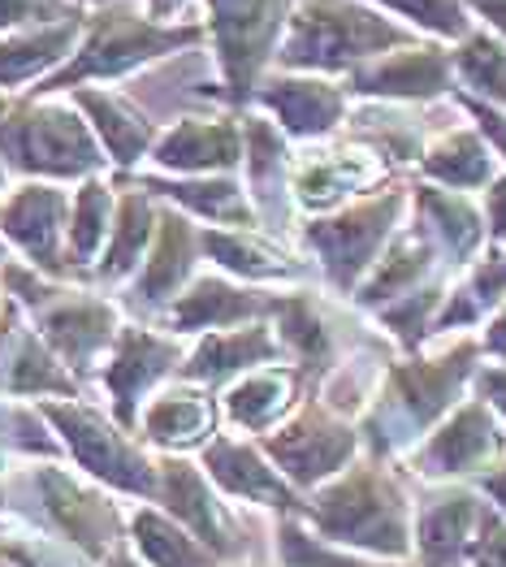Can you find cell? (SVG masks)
I'll return each mask as SVG.
<instances>
[{"label":"cell","instance_id":"6da1fadb","mask_svg":"<svg viewBox=\"0 0 506 567\" xmlns=\"http://www.w3.org/2000/svg\"><path fill=\"white\" fill-rule=\"evenodd\" d=\"M481 364H485L481 338H455L437 355L415 351V355H399L394 364H385L369 408L360 416L364 451L372 460L407 455L415 442H424L467 399V385Z\"/></svg>","mask_w":506,"mask_h":567},{"label":"cell","instance_id":"7a4b0ae2","mask_svg":"<svg viewBox=\"0 0 506 567\" xmlns=\"http://www.w3.org/2000/svg\"><path fill=\"white\" fill-rule=\"evenodd\" d=\"M199 40H208L204 22H156L143 9L104 0L100 9L87 13L70 61L27 95L40 100V95H70L74 87H113L122 79H135L138 70L156 61H169L186 48H195Z\"/></svg>","mask_w":506,"mask_h":567},{"label":"cell","instance_id":"3957f363","mask_svg":"<svg viewBox=\"0 0 506 567\" xmlns=\"http://www.w3.org/2000/svg\"><path fill=\"white\" fill-rule=\"evenodd\" d=\"M303 524L329 546L376 555L403 564L412 555V503L403 481L385 468V460H355L347 473L324 481L308 494Z\"/></svg>","mask_w":506,"mask_h":567},{"label":"cell","instance_id":"277c9868","mask_svg":"<svg viewBox=\"0 0 506 567\" xmlns=\"http://www.w3.org/2000/svg\"><path fill=\"white\" fill-rule=\"evenodd\" d=\"M420 35L369 0H299L277 44L273 70L347 79L385 52L415 44Z\"/></svg>","mask_w":506,"mask_h":567},{"label":"cell","instance_id":"5b68a950","mask_svg":"<svg viewBox=\"0 0 506 567\" xmlns=\"http://www.w3.org/2000/svg\"><path fill=\"white\" fill-rule=\"evenodd\" d=\"M4 295L27 312L35 333L52 347V355L87 381L100 373L104 355L113 351L122 330V303L87 282H52L22 260H9L4 269Z\"/></svg>","mask_w":506,"mask_h":567},{"label":"cell","instance_id":"8992f818","mask_svg":"<svg viewBox=\"0 0 506 567\" xmlns=\"http://www.w3.org/2000/svg\"><path fill=\"white\" fill-rule=\"evenodd\" d=\"M0 165L22 183L79 187L109 174L87 117L65 95H13L0 104Z\"/></svg>","mask_w":506,"mask_h":567},{"label":"cell","instance_id":"52a82bcc","mask_svg":"<svg viewBox=\"0 0 506 567\" xmlns=\"http://www.w3.org/2000/svg\"><path fill=\"white\" fill-rule=\"evenodd\" d=\"M0 489H13V494L31 498V507L18 512L13 520L27 524V528H44L52 537L79 546L100 567L117 546H126L122 507L104 494V485H95L92 476H83L74 464L31 460L18 476H4Z\"/></svg>","mask_w":506,"mask_h":567},{"label":"cell","instance_id":"ba28073f","mask_svg":"<svg viewBox=\"0 0 506 567\" xmlns=\"http://www.w3.org/2000/svg\"><path fill=\"white\" fill-rule=\"evenodd\" d=\"M35 408L56 433L61 455L79 473L135 503L156 498V455L138 433L117 425L109 408H100L92 399H40Z\"/></svg>","mask_w":506,"mask_h":567},{"label":"cell","instance_id":"9c48e42d","mask_svg":"<svg viewBox=\"0 0 506 567\" xmlns=\"http://www.w3.org/2000/svg\"><path fill=\"white\" fill-rule=\"evenodd\" d=\"M407 208H412V187L372 190L364 199H351L324 217H308L299 226V243L321 265L324 282L351 299L360 282L369 278L372 265L381 260L385 243L399 235Z\"/></svg>","mask_w":506,"mask_h":567},{"label":"cell","instance_id":"30bf717a","mask_svg":"<svg viewBox=\"0 0 506 567\" xmlns=\"http://www.w3.org/2000/svg\"><path fill=\"white\" fill-rule=\"evenodd\" d=\"M299 0H204V35L221 70V100L234 113L251 109L260 79L273 70L277 44Z\"/></svg>","mask_w":506,"mask_h":567},{"label":"cell","instance_id":"8fae6325","mask_svg":"<svg viewBox=\"0 0 506 567\" xmlns=\"http://www.w3.org/2000/svg\"><path fill=\"white\" fill-rule=\"evenodd\" d=\"M260 451L299 494H312L324 481L347 473L360 460L364 442H360V429L347 425L333 408H324L321 399H308L273 433L260 437Z\"/></svg>","mask_w":506,"mask_h":567},{"label":"cell","instance_id":"7c38bea8","mask_svg":"<svg viewBox=\"0 0 506 567\" xmlns=\"http://www.w3.org/2000/svg\"><path fill=\"white\" fill-rule=\"evenodd\" d=\"M394 178V161L369 140L303 143L290 161V199L295 213L324 217L351 199H364Z\"/></svg>","mask_w":506,"mask_h":567},{"label":"cell","instance_id":"4fadbf2b","mask_svg":"<svg viewBox=\"0 0 506 567\" xmlns=\"http://www.w3.org/2000/svg\"><path fill=\"white\" fill-rule=\"evenodd\" d=\"M190 342L178 333L161 330V326H147V321H122L113 351L104 355L100 364V385L109 394V412L117 425H126L135 433L138 412L143 403L165 385V381L178 378Z\"/></svg>","mask_w":506,"mask_h":567},{"label":"cell","instance_id":"5bb4252c","mask_svg":"<svg viewBox=\"0 0 506 567\" xmlns=\"http://www.w3.org/2000/svg\"><path fill=\"white\" fill-rule=\"evenodd\" d=\"M506 460V425L494 416V408L485 399H463L459 408L433 429L424 442H415L407 451V468L424 481H481L485 473H494Z\"/></svg>","mask_w":506,"mask_h":567},{"label":"cell","instance_id":"9a60e30c","mask_svg":"<svg viewBox=\"0 0 506 567\" xmlns=\"http://www.w3.org/2000/svg\"><path fill=\"white\" fill-rule=\"evenodd\" d=\"M70 190L61 183H18L0 195V238L35 274L52 282H74L65 265Z\"/></svg>","mask_w":506,"mask_h":567},{"label":"cell","instance_id":"2e32d148","mask_svg":"<svg viewBox=\"0 0 506 567\" xmlns=\"http://www.w3.org/2000/svg\"><path fill=\"white\" fill-rule=\"evenodd\" d=\"M199 260H204L199 226L186 213H178L174 204H161L152 247H147V256H143L135 278L122 286V308H131L135 317L161 321V312L183 295L186 286L195 282Z\"/></svg>","mask_w":506,"mask_h":567},{"label":"cell","instance_id":"e0dca14e","mask_svg":"<svg viewBox=\"0 0 506 567\" xmlns=\"http://www.w3.org/2000/svg\"><path fill=\"white\" fill-rule=\"evenodd\" d=\"M251 104H260L265 117L295 147L333 140L351 117V95L342 79L295 74V70H269L251 95Z\"/></svg>","mask_w":506,"mask_h":567},{"label":"cell","instance_id":"ac0fdd59","mask_svg":"<svg viewBox=\"0 0 506 567\" xmlns=\"http://www.w3.org/2000/svg\"><path fill=\"white\" fill-rule=\"evenodd\" d=\"M221 498L226 494L186 455H156V498H152V507H161L169 520L183 524L195 542H204L221 564H230L242 555V528H238V520Z\"/></svg>","mask_w":506,"mask_h":567},{"label":"cell","instance_id":"d6986e66","mask_svg":"<svg viewBox=\"0 0 506 567\" xmlns=\"http://www.w3.org/2000/svg\"><path fill=\"white\" fill-rule=\"evenodd\" d=\"M342 83L351 100H369V104H428L459 92L451 44L437 40H415L399 52H385L360 65L355 74H347Z\"/></svg>","mask_w":506,"mask_h":567},{"label":"cell","instance_id":"ffe728a7","mask_svg":"<svg viewBox=\"0 0 506 567\" xmlns=\"http://www.w3.org/2000/svg\"><path fill=\"white\" fill-rule=\"evenodd\" d=\"M281 299L273 286H247L234 282L226 274H195V282L161 312V330L178 333V338H199L213 330H238L251 321H269Z\"/></svg>","mask_w":506,"mask_h":567},{"label":"cell","instance_id":"44dd1931","mask_svg":"<svg viewBox=\"0 0 506 567\" xmlns=\"http://www.w3.org/2000/svg\"><path fill=\"white\" fill-rule=\"evenodd\" d=\"M199 468L204 476L238 503L251 507H269L277 516H299L308 512V498L273 468V460L260 451V442L238 437V433H217L204 451H199Z\"/></svg>","mask_w":506,"mask_h":567},{"label":"cell","instance_id":"7402d4cb","mask_svg":"<svg viewBox=\"0 0 506 567\" xmlns=\"http://www.w3.org/2000/svg\"><path fill=\"white\" fill-rule=\"evenodd\" d=\"M0 394L40 403V399H83V381L74 378L35 333L27 312L4 295L0 303Z\"/></svg>","mask_w":506,"mask_h":567},{"label":"cell","instance_id":"603a6c76","mask_svg":"<svg viewBox=\"0 0 506 567\" xmlns=\"http://www.w3.org/2000/svg\"><path fill=\"white\" fill-rule=\"evenodd\" d=\"M169 178L238 174L242 169V113H190L156 135L147 156Z\"/></svg>","mask_w":506,"mask_h":567},{"label":"cell","instance_id":"cb8c5ba5","mask_svg":"<svg viewBox=\"0 0 506 567\" xmlns=\"http://www.w3.org/2000/svg\"><path fill=\"white\" fill-rule=\"evenodd\" d=\"M217 421H221V399L208 385L174 378L143 403L135 433L161 455H190L217 437Z\"/></svg>","mask_w":506,"mask_h":567},{"label":"cell","instance_id":"d4e9b609","mask_svg":"<svg viewBox=\"0 0 506 567\" xmlns=\"http://www.w3.org/2000/svg\"><path fill=\"white\" fill-rule=\"evenodd\" d=\"M412 221L433 243L442 269L451 278H459L463 269H472L481 260V251L489 247V230H485V213L472 195L463 190L433 187V183H415L412 187Z\"/></svg>","mask_w":506,"mask_h":567},{"label":"cell","instance_id":"484cf974","mask_svg":"<svg viewBox=\"0 0 506 567\" xmlns=\"http://www.w3.org/2000/svg\"><path fill=\"white\" fill-rule=\"evenodd\" d=\"M489 503L472 485H437L424 507L415 512L412 550L415 567H463L472 555V542L481 533Z\"/></svg>","mask_w":506,"mask_h":567},{"label":"cell","instance_id":"4316f807","mask_svg":"<svg viewBox=\"0 0 506 567\" xmlns=\"http://www.w3.org/2000/svg\"><path fill=\"white\" fill-rule=\"evenodd\" d=\"M290 161L295 143L277 131L269 117L242 113V187L251 195L260 226L269 235H281L295 226V199H290Z\"/></svg>","mask_w":506,"mask_h":567},{"label":"cell","instance_id":"83f0119b","mask_svg":"<svg viewBox=\"0 0 506 567\" xmlns=\"http://www.w3.org/2000/svg\"><path fill=\"white\" fill-rule=\"evenodd\" d=\"M265 364H286V351L277 342L273 321H251V326H238V330L199 333L190 342V351H186L178 378L208 385L217 394L230 381L247 378V373H256Z\"/></svg>","mask_w":506,"mask_h":567},{"label":"cell","instance_id":"f1b7e54d","mask_svg":"<svg viewBox=\"0 0 506 567\" xmlns=\"http://www.w3.org/2000/svg\"><path fill=\"white\" fill-rule=\"evenodd\" d=\"M92 126L95 143L113 174H138V165L152 156L161 126L138 109L135 100L117 87H74L65 95Z\"/></svg>","mask_w":506,"mask_h":567},{"label":"cell","instance_id":"f546056e","mask_svg":"<svg viewBox=\"0 0 506 567\" xmlns=\"http://www.w3.org/2000/svg\"><path fill=\"white\" fill-rule=\"evenodd\" d=\"M152 199L174 204L190 221L221 226V230H265L251 195L238 174H204V178H169V174H122Z\"/></svg>","mask_w":506,"mask_h":567},{"label":"cell","instance_id":"4dcf8cb0","mask_svg":"<svg viewBox=\"0 0 506 567\" xmlns=\"http://www.w3.org/2000/svg\"><path fill=\"white\" fill-rule=\"evenodd\" d=\"M204 260L217 265L234 282L247 286H295L308 278V265L299 260L295 247H286L269 230H221V226H199Z\"/></svg>","mask_w":506,"mask_h":567},{"label":"cell","instance_id":"1f68e13d","mask_svg":"<svg viewBox=\"0 0 506 567\" xmlns=\"http://www.w3.org/2000/svg\"><path fill=\"white\" fill-rule=\"evenodd\" d=\"M303 390H308V378L295 364H265L247 378L230 381L217 399H221V416L238 429V437H265L299 408Z\"/></svg>","mask_w":506,"mask_h":567},{"label":"cell","instance_id":"d6a6232c","mask_svg":"<svg viewBox=\"0 0 506 567\" xmlns=\"http://www.w3.org/2000/svg\"><path fill=\"white\" fill-rule=\"evenodd\" d=\"M117 183V213H113V230H109V243L100 251L92 269V286L95 290H122L138 274L147 247H152V235H156V213L161 204L147 195L143 187H135L131 178L113 174Z\"/></svg>","mask_w":506,"mask_h":567},{"label":"cell","instance_id":"836d02e7","mask_svg":"<svg viewBox=\"0 0 506 567\" xmlns=\"http://www.w3.org/2000/svg\"><path fill=\"white\" fill-rule=\"evenodd\" d=\"M433 278H451V274L442 269V260H437L433 243L424 238V230H420L415 221H407V226H399V235L385 243L381 260L372 265L369 278L351 295V303L364 308V312H376V308H385V303L412 295V290H420V286L433 282ZM451 282H455V278H451Z\"/></svg>","mask_w":506,"mask_h":567},{"label":"cell","instance_id":"e575fe53","mask_svg":"<svg viewBox=\"0 0 506 567\" xmlns=\"http://www.w3.org/2000/svg\"><path fill=\"white\" fill-rule=\"evenodd\" d=\"M83 22H87V13L74 18V22L40 27V31L0 35V92L27 95V92H35L44 79H52V74L70 61V52L79 48Z\"/></svg>","mask_w":506,"mask_h":567},{"label":"cell","instance_id":"d590c367","mask_svg":"<svg viewBox=\"0 0 506 567\" xmlns=\"http://www.w3.org/2000/svg\"><path fill=\"white\" fill-rule=\"evenodd\" d=\"M269 321L286 351V364H295L308 378V385H317L338 360V342H333V330L324 321L321 303L312 299V290H281Z\"/></svg>","mask_w":506,"mask_h":567},{"label":"cell","instance_id":"8d00e7d4","mask_svg":"<svg viewBox=\"0 0 506 567\" xmlns=\"http://www.w3.org/2000/svg\"><path fill=\"white\" fill-rule=\"evenodd\" d=\"M420 178L433 183V187H446V190H485L494 178H498V156L494 147L481 140L476 126H455L446 135L424 143L420 152Z\"/></svg>","mask_w":506,"mask_h":567},{"label":"cell","instance_id":"74e56055","mask_svg":"<svg viewBox=\"0 0 506 567\" xmlns=\"http://www.w3.org/2000/svg\"><path fill=\"white\" fill-rule=\"evenodd\" d=\"M117 213V183L113 178H87L70 190V230H65V265L74 282L92 286V269L109 243Z\"/></svg>","mask_w":506,"mask_h":567},{"label":"cell","instance_id":"f35d334b","mask_svg":"<svg viewBox=\"0 0 506 567\" xmlns=\"http://www.w3.org/2000/svg\"><path fill=\"white\" fill-rule=\"evenodd\" d=\"M506 303V247H485L472 269H463L446 290V303L433 321V333H463L489 321Z\"/></svg>","mask_w":506,"mask_h":567},{"label":"cell","instance_id":"ab89813d","mask_svg":"<svg viewBox=\"0 0 506 567\" xmlns=\"http://www.w3.org/2000/svg\"><path fill=\"white\" fill-rule=\"evenodd\" d=\"M126 542L147 567H226L204 542H195L183 524L169 520L152 503H138L126 516Z\"/></svg>","mask_w":506,"mask_h":567},{"label":"cell","instance_id":"60d3db41","mask_svg":"<svg viewBox=\"0 0 506 567\" xmlns=\"http://www.w3.org/2000/svg\"><path fill=\"white\" fill-rule=\"evenodd\" d=\"M451 61H455L459 92L506 113V40L485 27H472V35L451 48Z\"/></svg>","mask_w":506,"mask_h":567},{"label":"cell","instance_id":"b9f144b4","mask_svg":"<svg viewBox=\"0 0 506 567\" xmlns=\"http://www.w3.org/2000/svg\"><path fill=\"white\" fill-rule=\"evenodd\" d=\"M376 9H385L394 22H403L420 40H437V44H459L472 35L476 18L467 9V0H369Z\"/></svg>","mask_w":506,"mask_h":567},{"label":"cell","instance_id":"7bdbcfd3","mask_svg":"<svg viewBox=\"0 0 506 567\" xmlns=\"http://www.w3.org/2000/svg\"><path fill=\"white\" fill-rule=\"evenodd\" d=\"M446 290H451V278H433V282H424L420 290H412V295H403V299L376 308L372 317L399 338L403 355H415V351H424V342L433 338V321H437V312H442V303H446Z\"/></svg>","mask_w":506,"mask_h":567},{"label":"cell","instance_id":"ee69618b","mask_svg":"<svg viewBox=\"0 0 506 567\" xmlns=\"http://www.w3.org/2000/svg\"><path fill=\"white\" fill-rule=\"evenodd\" d=\"M277 559L281 567H407L390 564V559H369L360 550H342L317 537L299 516H277Z\"/></svg>","mask_w":506,"mask_h":567},{"label":"cell","instance_id":"f6af8a7d","mask_svg":"<svg viewBox=\"0 0 506 567\" xmlns=\"http://www.w3.org/2000/svg\"><path fill=\"white\" fill-rule=\"evenodd\" d=\"M0 564L9 567H100L79 546L52 537L44 528H27L13 520V528L0 537Z\"/></svg>","mask_w":506,"mask_h":567},{"label":"cell","instance_id":"bcb514c9","mask_svg":"<svg viewBox=\"0 0 506 567\" xmlns=\"http://www.w3.org/2000/svg\"><path fill=\"white\" fill-rule=\"evenodd\" d=\"M92 9H79L70 0H0V35H18V31H40L56 22H74Z\"/></svg>","mask_w":506,"mask_h":567},{"label":"cell","instance_id":"7dc6e473","mask_svg":"<svg viewBox=\"0 0 506 567\" xmlns=\"http://www.w3.org/2000/svg\"><path fill=\"white\" fill-rule=\"evenodd\" d=\"M451 100L472 117V126L481 131V140L494 147V156L506 161V113L503 109H494V104H485V100H472L467 92H455Z\"/></svg>","mask_w":506,"mask_h":567},{"label":"cell","instance_id":"c3c4849f","mask_svg":"<svg viewBox=\"0 0 506 567\" xmlns=\"http://www.w3.org/2000/svg\"><path fill=\"white\" fill-rule=\"evenodd\" d=\"M472 567H506V516L503 512H485L481 520V533L472 542V555H467Z\"/></svg>","mask_w":506,"mask_h":567},{"label":"cell","instance_id":"681fc988","mask_svg":"<svg viewBox=\"0 0 506 567\" xmlns=\"http://www.w3.org/2000/svg\"><path fill=\"white\" fill-rule=\"evenodd\" d=\"M485 230H489V247H506V174H498L489 187H485Z\"/></svg>","mask_w":506,"mask_h":567},{"label":"cell","instance_id":"f907efd6","mask_svg":"<svg viewBox=\"0 0 506 567\" xmlns=\"http://www.w3.org/2000/svg\"><path fill=\"white\" fill-rule=\"evenodd\" d=\"M476 399H485L494 408V416L506 425V364H481L476 378H472Z\"/></svg>","mask_w":506,"mask_h":567},{"label":"cell","instance_id":"816d5d0a","mask_svg":"<svg viewBox=\"0 0 506 567\" xmlns=\"http://www.w3.org/2000/svg\"><path fill=\"white\" fill-rule=\"evenodd\" d=\"M481 351H485V360H494V364H506V303L485 321V338H481Z\"/></svg>","mask_w":506,"mask_h":567},{"label":"cell","instance_id":"f5cc1de1","mask_svg":"<svg viewBox=\"0 0 506 567\" xmlns=\"http://www.w3.org/2000/svg\"><path fill=\"white\" fill-rule=\"evenodd\" d=\"M467 9L476 18V27H485L498 40H506V0H467Z\"/></svg>","mask_w":506,"mask_h":567},{"label":"cell","instance_id":"db71d44e","mask_svg":"<svg viewBox=\"0 0 506 567\" xmlns=\"http://www.w3.org/2000/svg\"><path fill=\"white\" fill-rule=\"evenodd\" d=\"M472 489H476V494H485V498H489V507L506 516V460L498 464V468H494V473L481 476V481H476Z\"/></svg>","mask_w":506,"mask_h":567},{"label":"cell","instance_id":"11a10c76","mask_svg":"<svg viewBox=\"0 0 506 567\" xmlns=\"http://www.w3.org/2000/svg\"><path fill=\"white\" fill-rule=\"evenodd\" d=\"M195 0H143V13L156 22H186V9Z\"/></svg>","mask_w":506,"mask_h":567},{"label":"cell","instance_id":"9f6ffc18","mask_svg":"<svg viewBox=\"0 0 506 567\" xmlns=\"http://www.w3.org/2000/svg\"><path fill=\"white\" fill-rule=\"evenodd\" d=\"M104 567H147V564L138 559L135 550H131V542H126V546H117V550L104 559Z\"/></svg>","mask_w":506,"mask_h":567},{"label":"cell","instance_id":"6f0895ef","mask_svg":"<svg viewBox=\"0 0 506 567\" xmlns=\"http://www.w3.org/2000/svg\"><path fill=\"white\" fill-rule=\"evenodd\" d=\"M9 260H13V251H9V243L0 238V303H4V269H9Z\"/></svg>","mask_w":506,"mask_h":567},{"label":"cell","instance_id":"680465c9","mask_svg":"<svg viewBox=\"0 0 506 567\" xmlns=\"http://www.w3.org/2000/svg\"><path fill=\"white\" fill-rule=\"evenodd\" d=\"M4 476H9V455L0 451V485H4Z\"/></svg>","mask_w":506,"mask_h":567},{"label":"cell","instance_id":"91938a15","mask_svg":"<svg viewBox=\"0 0 506 567\" xmlns=\"http://www.w3.org/2000/svg\"><path fill=\"white\" fill-rule=\"evenodd\" d=\"M70 4H79V9H100L104 0H70Z\"/></svg>","mask_w":506,"mask_h":567},{"label":"cell","instance_id":"94428289","mask_svg":"<svg viewBox=\"0 0 506 567\" xmlns=\"http://www.w3.org/2000/svg\"><path fill=\"white\" fill-rule=\"evenodd\" d=\"M4 190H9V169L0 165V195H4Z\"/></svg>","mask_w":506,"mask_h":567},{"label":"cell","instance_id":"6125c7cd","mask_svg":"<svg viewBox=\"0 0 506 567\" xmlns=\"http://www.w3.org/2000/svg\"><path fill=\"white\" fill-rule=\"evenodd\" d=\"M9 528H13V516H0V537H4Z\"/></svg>","mask_w":506,"mask_h":567}]
</instances>
